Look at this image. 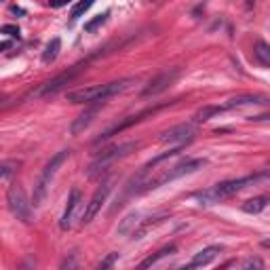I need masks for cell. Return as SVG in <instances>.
Here are the masks:
<instances>
[{
	"label": "cell",
	"mask_w": 270,
	"mask_h": 270,
	"mask_svg": "<svg viewBox=\"0 0 270 270\" xmlns=\"http://www.w3.org/2000/svg\"><path fill=\"white\" fill-rule=\"evenodd\" d=\"M268 173L262 171V173H253V175H247V177H239V179H228V182H222L213 186V188L209 190H203V192H196L194 198L198 201V205H205V207H211V205H217L224 198L236 194V192L245 190L247 186H253L255 182H260V179H266Z\"/></svg>",
	"instance_id": "cell-1"
},
{
	"label": "cell",
	"mask_w": 270,
	"mask_h": 270,
	"mask_svg": "<svg viewBox=\"0 0 270 270\" xmlns=\"http://www.w3.org/2000/svg\"><path fill=\"white\" fill-rule=\"evenodd\" d=\"M133 78H123V80H114V82H106V85H93V87H85V89H76V91L68 93V101L72 104H91V101H106L114 97L118 93H125L127 89H131Z\"/></svg>",
	"instance_id": "cell-2"
},
{
	"label": "cell",
	"mask_w": 270,
	"mask_h": 270,
	"mask_svg": "<svg viewBox=\"0 0 270 270\" xmlns=\"http://www.w3.org/2000/svg\"><path fill=\"white\" fill-rule=\"evenodd\" d=\"M68 158H70V150H61V152H57L55 156H51V160H49L47 165H44L40 177H38V182L34 184V194H32V205H34V207H40V205L44 203V198H47V192L51 188V182L55 179L57 171H59V167L66 163Z\"/></svg>",
	"instance_id": "cell-3"
},
{
	"label": "cell",
	"mask_w": 270,
	"mask_h": 270,
	"mask_svg": "<svg viewBox=\"0 0 270 270\" xmlns=\"http://www.w3.org/2000/svg\"><path fill=\"white\" fill-rule=\"evenodd\" d=\"M203 167H205V158L184 160V163H179V165H175V167L163 169L156 177L144 179L141 192H146V190H154V188H158V186H163V184H167V182H173V179H179V177H184V175H190V173H194V171H198V169H203Z\"/></svg>",
	"instance_id": "cell-4"
},
{
	"label": "cell",
	"mask_w": 270,
	"mask_h": 270,
	"mask_svg": "<svg viewBox=\"0 0 270 270\" xmlns=\"http://www.w3.org/2000/svg\"><path fill=\"white\" fill-rule=\"evenodd\" d=\"M139 148V141H127V144H118V146H112L108 150L99 152V158L89 167V177H97L99 173H104L108 167H112L116 160L129 156L131 152H135Z\"/></svg>",
	"instance_id": "cell-5"
},
{
	"label": "cell",
	"mask_w": 270,
	"mask_h": 270,
	"mask_svg": "<svg viewBox=\"0 0 270 270\" xmlns=\"http://www.w3.org/2000/svg\"><path fill=\"white\" fill-rule=\"evenodd\" d=\"M82 70V66H72V68H68L66 72H61V74H57L55 78H51L47 82H42L40 87L36 89V91H32V97H49V95H55V93H59L63 87L70 85L76 76H78V72Z\"/></svg>",
	"instance_id": "cell-6"
},
{
	"label": "cell",
	"mask_w": 270,
	"mask_h": 270,
	"mask_svg": "<svg viewBox=\"0 0 270 270\" xmlns=\"http://www.w3.org/2000/svg\"><path fill=\"white\" fill-rule=\"evenodd\" d=\"M6 201H9V209L11 213L21 222H32V203L25 196V190L21 186H11L6 192Z\"/></svg>",
	"instance_id": "cell-7"
},
{
	"label": "cell",
	"mask_w": 270,
	"mask_h": 270,
	"mask_svg": "<svg viewBox=\"0 0 270 270\" xmlns=\"http://www.w3.org/2000/svg\"><path fill=\"white\" fill-rule=\"evenodd\" d=\"M112 192V179H108V182H104L99 186L97 190H95V194H93V198L87 203V207H85V213L80 215V222L82 224H89L93 220L95 215L101 211V207H104V203L108 201V194Z\"/></svg>",
	"instance_id": "cell-8"
},
{
	"label": "cell",
	"mask_w": 270,
	"mask_h": 270,
	"mask_svg": "<svg viewBox=\"0 0 270 270\" xmlns=\"http://www.w3.org/2000/svg\"><path fill=\"white\" fill-rule=\"evenodd\" d=\"M177 76H179V68L165 70V72H160L158 76H154V78L148 82V87L141 91V95H144V97H150V95H158V93L167 91V89L177 80Z\"/></svg>",
	"instance_id": "cell-9"
},
{
	"label": "cell",
	"mask_w": 270,
	"mask_h": 270,
	"mask_svg": "<svg viewBox=\"0 0 270 270\" xmlns=\"http://www.w3.org/2000/svg\"><path fill=\"white\" fill-rule=\"evenodd\" d=\"M194 125L192 123H182V125H175L171 127V129H167L160 133L158 141H163V144H188L194 137Z\"/></svg>",
	"instance_id": "cell-10"
},
{
	"label": "cell",
	"mask_w": 270,
	"mask_h": 270,
	"mask_svg": "<svg viewBox=\"0 0 270 270\" xmlns=\"http://www.w3.org/2000/svg\"><path fill=\"white\" fill-rule=\"evenodd\" d=\"M158 108H150V110H144V112H139V114H135V116H127L123 123H116L114 127H110V129H106L104 133L99 135L97 139H95V144H101V141H106V139H110L112 135H116V133H123L125 129H129V127H133V125H137L139 120H144L146 116H152L154 112H156Z\"/></svg>",
	"instance_id": "cell-11"
},
{
	"label": "cell",
	"mask_w": 270,
	"mask_h": 270,
	"mask_svg": "<svg viewBox=\"0 0 270 270\" xmlns=\"http://www.w3.org/2000/svg\"><path fill=\"white\" fill-rule=\"evenodd\" d=\"M80 203H82V194H80V190H78V188H72V192H70V196H68V205H66V209H63L61 222H59L61 230L72 228L74 217H76V211H78Z\"/></svg>",
	"instance_id": "cell-12"
},
{
	"label": "cell",
	"mask_w": 270,
	"mask_h": 270,
	"mask_svg": "<svg viewBox=\"0 0 270 270\" xmlns=\"http://www.w3.org/2000/svg\"><path fill=\"white\" fill-rule=\"evenodd\" d=\"M222 253V247L220 245H211V247H205V249H201L194 258H192V262L186 268H201V266H207V264H211L217 255Z\"/></svg>",
	"instance_id": "cell-13"
},
{
	"label": "cell",
	"mask_w": 270,
	"mask_h": 270,
	"mask_svg": "<svg viewBox=\"0 0 270 270\" xmlns=\"http://www.w3.org/2000/svg\"><path fill=\"white\" fill-rule=\"evenodd\" d=\"M99 110H101L99 106H93V108H89V110H85L78 118L72 120V125H70V133H72V135H80L89 125L93 123V118L99 114Z\"/></svg>",
	"instance_id": "cell-14"
},
{
	"label": "cell",
	"mask_w": 270,
	"mask_h": 270,
	"mask_svg": "<svg viewBox=\"0 0 270 270\" xmlns=\"http://www.w3.org/2000/svg\"><path fill=\"white\" fill-rule=\"evenodd\" d=\"M141 222V213L139 211H131V213H127L123 220H120L118 224V228H116V234L120 236H127V234H131L135 228H137V224Z\"/></svg>",
	"instance_id": "cell-15"
},
{
	"label": "cell",
	"mask_w": 270,
	"mask_h": 270,
	"mask_svg": "<svg viewBox=\"0 0 270 270\" xmlns=\"http://www.w3.org/2000/svg\"><path fill=\"white\" fill-rule=\"evenodd\" d=\"M264 97L262 95H239V97H232L224 104V110H230V108H239V106H249V104H262Z\"/></svg>",
	"instance_id": "cell-16"
},
{
	"label": "cell",
	"mask_w": 270,
	"mask_h": 270,
	"mask_svg": "<svg viewBox=\"0 0 270 270\" xmlns=\"http://www.w3.org/2000/svg\"><path fill=\"white\" fill-rule=\"evenodd\" d=\"M175 251H177L175 245H167V247H163V249H158V251L154 253V255H150L148 260L141 262V268H150V266H154V264H158V262L163 260V258H169V255H173Z\"/></svg>",
	"instance_id": "cell-17"
},
{
	"label": "cell",
	"mask_w": 270,
	"mask_h": 270,
	"mask_svg": "<svg viewBox=\"0 0 270 270\" xmlns=\"http://www.w3.org/2000/svg\"><path fill=\"white\" fill-rule=\"evenodd\" d=\"M59 51H61V40H59V38H51V42L44 47L42 61L44 63H53L57 59V55H59Z\"/></svg>",
	"instance_id": "cell-18"
},
{
	"label": "cell",
	"mask_w": 270,
	"mask_h": 270,
	"mask_svg": "<svg viewBox=\"0 0 270 270\" xmlns=\"http://www.w3.org/2000/svg\"><path fill=\"white\" fill-rule=\"evenodd\" d=\"M268 201H270L268 196H255V198H251V201H247L245 205H243V211H245V213H260V211L266 209Z\"/></svg>",
	"instance_id": "cell-19"
},
{
	"label": "cell",
	"mask_w": 270,
	"mask_h": 270,
	"mask_svg": "<svg viewBox=\"0 0 270 270\" xmlns=\"http://www.w3.org/2000/svg\"><path fill=\"white\" fill-rule=\"evenodd\" d=\"M253 55H255V59H258L264 68L270 66V47H268V44H266L264 40H258V42H255V51H253Z\"/></svg>",
	"instance_id": "cell-20"
},
{
	"label": "cell",
	"mask_w": 270,
	"mask_h": 270,
	"mask_svg": "<svg viewBox=\"0 0 270 270\" xmlns=\"http://www.w3.org/2000/svg\"><path fill=\"white\" fill-rule=\"evenodd\" d=\"M224 112V106H205L201 108V110L196 112V123H205V120H209V118H213L217 116V114H222Z\"/></svg>",
	"instance_id": "cell-21"
},
{
	"label": "cell",
	"mask_w": 270,
	"mask_h": 270,
	"mask_svg": "<svg viewBox=\"0 0 270 270\" xmlns=\"http://www.w3.org/2000/svg\"><path fill=\"white\" fill-rule=\"evenodd\" d=\"M93 4H95V0H80V2L76 4L74 9H72V15H70V17H72V21H76V19H78V17H82V15H85V13H87L89 9H91Z\"/></svg>",
	"instance_id": "cell-22"
},
{
	"label": "cell",
	"mask_w": 270,
	"mask_h": 270,
	"mask_svg": "<svg viewBox=\"0 0 270 270\" xmlns=\"http://www.w3.org/2000/svg\"><path fill=\"white\" fill-rule=\"evenodd\" d=\"M108 17H110V11L101 13V15H97L95 19H91V21H87V23H85V32H95L97 28H101V25L108 21Z\"/></svg>",
	"instance_id": "cell-23"
},
{
	"label": "cell",
	"mask_w": 270,
	"mask_h": 270,
	"mask_svg": "<svg viewBox=\"0 0 270 270\" xmlns=\"http://www.w3.org/2000/svg\"><path fill=\"white\" fill-rule=\"evenodd\" d=\"M0 34H6V36H11V38H19V28H17V25L6 23V25L0 28Z\"/></svg>",
	"instance_id": "cell-24"
},
{
	"label": "cell",
	"mask_w": 270,
	"mask_h": 270,
	"mask_svg": "<svg viewBox=\"0 0 270 270\" xmlns=\"http://www.w3.org/2000/svg\"><path fill=\"white\" fill-rule=\"evenodd\" d=\"M116 260H118V253H110L106 260H101V262H99V268H110Z\"/></svg>",
	"instance_id": "cell-25"
},
{
	"label": "cell",
	"mask_w": 270,
	"mask_h": 270,
	"mask_svg": "<svg viewBox=\"0 0 270 270\" xmlns=\"http://www.w3.org/2000/svg\"><path fill=\"white\" fill-rule=\"evenodd\" d=\"M243 266H245V268H262L264 264H262V260H258V258H251V260L243 262Z\"/></svg>",
	"instance_id": "cell-26"
},
{
	"label": "cell",
	"mask_w": 270,
	"mask_h": 270,
	"mask_svg": "<svg viewBox=\"0 0 270 270\" xmlns=\"http://www.w3.org/2000/svg\"><path fill=\"white\" fill-rule=\"evenodd\" d=\"M70 0H49V4L53 6V9H59V6H63V4H68Z\"/></svg>",
	"instance_id": "cell-27"
},
{
	"label": "cell",
	"mask_w": 270,
	"mask_h": 270,
	"mask_svg": "<svg viewBox=\"0 0 270 270\" xmlns=\"http://www.w3.org/2000/svg\"><path fill=\"white\" fill-rule=\"evenodd\" d=\"M11 13H15V15H25V11L19 9V6H11Z\"/></svg>",
	"instance_id": "cell-28"
},
{
	"label": "cell",
	"mask_w": 270,
	"mask_h": 270,
	"mask_svg": "<svg viewBox=\"0 0 270 270\" xmlns=\"http://www.w3.org/2000/svg\"><path fill=\"white\" fill-rule=\"evenodd\" d=\"M11 47V42H0V51H2V49H9Z\"/></svg>",
	"instance_id": "cell-29"
},
{
	"label": "cell",
	"mask_w": 270,
	"mask_h": 270,
	"mask_svg": "<svg viewBox=\"0 0 270 270\" xmlns=\"http://www.w3.org/2000/svg\"><path fill=\"white\" fill-rule=\"evenodd\" d=\"M253 2H255V0H247V4H249V6H251Z\"/></svg>",
	"instance_id": "cell-30"
},
{
	"label": "cell",
	"mask_w": 270,
	"mask_h": 270,
	"mask_svg": "<svg viewBox=\"0 0 270 270\" xmlns=\"http://www.w3.org/2000/svg\"><path fill=\"white\" fill-rule=\"evenodd\" d=\"M0 2H2V0H0Z\"/></svg>",
	"instance_id": "cell-31"
}]
</instances>
